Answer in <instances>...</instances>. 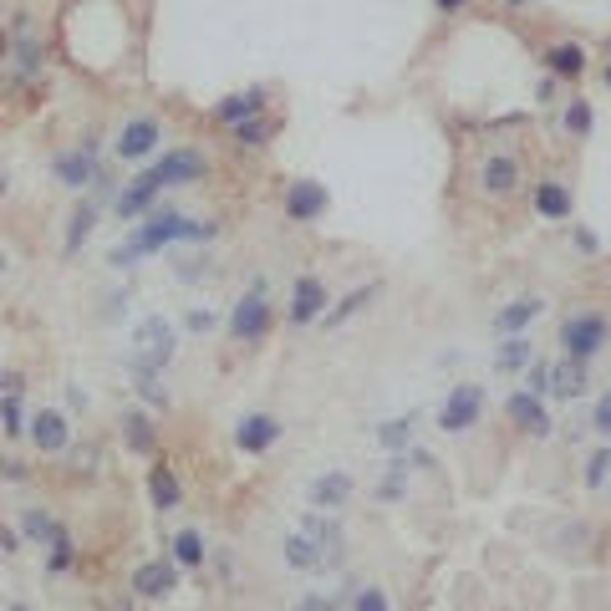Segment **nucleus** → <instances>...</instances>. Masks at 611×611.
I'll return each mask as SVG.
<instances>
[{
  "label": "nucleus",
  "instance_id": "obj_48",
  "mask_svg": "<svg viewBox=\"0 0 611 611\" xmlns=\"http://www.w3.org/2000/svg\"><path fill=\"white\" fill-rule=\"evenodd\" d=\"M174 275H179V281H199V275H209V260H179Z\"/></svg>",
  "mask_w": 611,
  "mask_h": 611
},
{
  "label": "nucleus",
  "instance_id": "obj_4",
  "mask_svg": "<svg viewBox=\"0 0 611 611\" xmlns=\"http://www.w3.org/2000/svg\"><path fill=\"white\" fill-rule=\"evenodd\" d=\"M179 357V327L164 312H149L133 327V352H128V373H164Z\"/></svg>",
  "mask_w": 611,
  "mask_h": 611
},
{
  "label": "nucleus",
  "instance_id": "obj_45",
  "mask_svg": "<svg viewBox=\"0 0 611 611\" xmlns=\"http://www.w3.org/2000/svg\"><path fill=\"white\" fill-rule=\"evenodd\" d=\"M0 398H26V373L21 367H0Z\"/></svg>",
  "mask_w": 611,
  "mask_h": 611
},
{
  "label": "nucleus",
  "instance_id": "obj_30",
  "mask_svg": "<svg viewBox=\"0 0 611 611\" xmlns=\"http://www.w3.org/2000/svg\"><path fill=\"white\" fill-rule=\"evenodd\" d=\"M530 357H536V342H530V331L525 337H500V346H494V373H525L530 367Z\"/></svg>",
  "mask_w": 611,
  "mask_h": 611
},
{
  "label": "nucleus",
  "instance_id": "obj_32",
  "mask_svg": "<svg viewBox=\"0 0 611 611\" xmlns=\"http://www.w3.org/2000/svg\"><path fill=\"white\" fill-rule=\"evenodd\" d=\"M377 291H383V285H357V291H346V296L337 301V306H327V316H321V321H327V331L346 327L352 316H362V312H367V306L377 301Z\"/></svg>",
  "mask_w": 611,
  "mask_h": 611
},
{
  "label": "nucleus",
  "instance_id": "obj_53",
  "mask_svg": "<svg viewBox=\"0 0 611 611\" xmlns=\"http://www.w3.org/2000/svg\"><path fill=\"white\" fill-rule=\"evenodd\" d=\"M11 195V174H5V168H0V199Z\"/></svg>",
  "mask_w": 611,
  "mask_h": 611
},
{
  "label": "nucleus",
  "instance_id": "obj_13",
  "mask_svg": "<svg viewBox=\"0 0 611 611\" xmlns=\"http://www.w3.org/2000/svg\"><path fill=\"white\" fill-rule=\"evenodd\" d=\"M26 438L36 444V454H46V459H57V454H67L72 448V418L61 413V408H36L26 423Z\"/></svg>",
  "mask_w": 611,
  "mask_h": 611
},
{
  "label": "nucleus",
  "instance_id": "obj_31",
  "mask_svg": "<svg viewBox=\"0 0 611 611\" xmlns=\"http://www.w3.org/2000/svg\"><path fill=\"white\" fill-rule=\"evenodd\" d=\"M122 444L133 448V454H143V459L158 448V428H153V418L143 413V408H128V413H122Z\"/></svg>",
  "mask_w": 611,
  "mask_h": 611
},
{
  "label": "nucleus",
  "instance_id": "obj_47",
  "mask_svg": "<svg viewBox=\"0 0 611 611\" xmlns=\"http://www.w3.org/2000/svg\"><path fill=\"white\" fill-rule=\"evenodd\" d=\"M571 239H576V250H581V255H597L601 250V239L591 235L586 224H571Z\"/></svg>",
  "mask_w": 611,
  "mask_h": 611
},
{
  "label": "nucleus",
  "instance_id": "obj_2",
  "mask_svg": "<svg viewBox=\"0 0 611 611\" xmlns=\"http://www.w3.org/2000/svg\"><path fill=\"white\" fill-rule=\"evenodd\" d=\"M209 179V158L199 149H168L164 158H153L143 174H138L128 189H122L118 199H113V209H118V220L122 224H133L143 220L158 199L168 195V189H184V184H199Z\"/></svg>",
  "mask_w": 611,
  "mask_h": 611
},
{
  "label": "nucleus",
  "instance_id": "obj_44",
  "mask_svg": "<svg viewBox=\"0 0 611 611\" xmlns=\"http://www.w3.org/2000/svg\"><path fill=\"white\" fill-rule=\"evenodd\" d=\"M586 428H591L597 438H607V444H611V392H601L597 403H591V423H586Z\"/></svg>",
  "mask_w": 611,
  "mask_h": 611
},
{
  "label": "nucleus",
  "instance_id": "obj_16",
  "mask_svg": "<svg viewBox=\"0 0 611 611\" xmlns=\"http://www.w3.org/2000/svg\"><path fill=\"white\" fill-rule=\"evenodd\" d=\"M179 576L184 571L168 561V555H158V561H138L133 566V597L138 601H164V597H174L179 591Z\"/></svg>",
  "mask_w": 611,
  "mask_h": 611
},
{
  "label": "nucleus",
  "instance_id": "obj_21",
  "mask_svg": "<svg viewBox=\"0 0 611 611\" xmlns=\"http://www.w3.org/2000/svg\"><path fill=\"white\" fill-rule=\"evenodd\" d=\"M266 103H270L266 87H245V92H230V97H220V103L209 107V118H214L224 133H230V128H239V122L260 118V113H266Z\"/></svg>",
  "mask_w": 611,
  "mask_h": 611
},
{
  "label": "nucleus",
  "instance_id": "obj_37",
  "mask_svg": "<svg viewBox=\"0 0 611 611\" xmlns=\"http://www.w3.org/2000/svg\"><path fill=\"white\" fill-rule=\"evenodd\" d=\"M561 122H566L571 138H591V133H597V113H591V103H586V97H571L566 113H561Z\"/></svg>",
  "mask_w": 611,
  "mask_h": 611
},
{
  "label": "nucleus",
  "instance_id": "obj_28",
  "mask_svg": "<svg viewBox=\"0 0 611 611\" xmlns=\"http://www.w3.org/2000/svg\"><path fill=\"white\" fill-rule=\"evenodd\" d=\"M377 448H388V454H403V448L418 444V413H398V418H383L373 428Z\"/></svg>",
  "mask_w": 611,
  "mask_h": 611
},
{
  "label": "nucleus",
  "instance_id": "obj_9",
  "mask_svg": "<svg viewBox=\"0 0 611 611\" xmlns=\"http://www.w3.org/2000/svg\"><path fill=\"white\" fill-rule=\"evenodd\" d=\"M158 149H164V122L153 118V113H138V118H128L118 133H113L118 164H149Z\"/></svg>",
  "mask_w": 611,
  "mask_h": 611
},
{
  "label": "nucleus",
  "instance_id": "obj_41",
  "mask_svg": "<svg viewBox=\"0 0 611 611\" xmlns=\"http://www.w3.org/2000/svg\"><path fill=\"white\" fill-rule=\"evenodd\" d=\"M373 494L383 500V505H403V500H408V474H392V469H388V474L377 479Z\"/></svg>",
  "mask_w": 611,
  "mask_h": 611
},
{
  "label": "nucleus",
  "instance_id": "obj_26",
  "mask_svg": "<svg viewBox=\"0 0 611 611\" xmlns=\"http://www.w3.org/2000/svg\"><path fill=\"white\" fill-rule=\"evenodd\" d=\"M586 388H591V377H586L581 362H551V388H545V398H561V403H576V398H586Z\"/></svg>",
  "mask_w": 611,
  "mask_h": 611
},
{
  "label": "nucleus",
  "instance_id": "obj_35",
  "mask_svg": "<svg viewBox=\"0 0 611 611\" xmlns=\"http://www.w3.org/2000/svg\"><path fill=\"white\" fill-rule=\"evenodd\" d=\"M230 138H235V149H266L270 138H275V118H270V113H260V118L230 128Z\"/></svg>",
  "mask_w": 611,
  "mask_h": 611
},
{
  "label": "nucleus",
  "instance_id": "obj_51",
  "mask_svg": "<svg viewBox=\"0 0 611 611\" xmlns=\"http://www.w3.org/2000/svg\"><path fill=\"white\" fill-rule=\"evenodd\" d=\"M433 11L438 15H463L469 11V0H433Z\"/></svg>",
  "mask_w": 611,
  "mask_h": 611
},
{
  "label": "nucleus",
  "instance_id": "obj_27",
  "mask_svg": "<svg viewBox=\"0 0 611 611\" xmlns=\"http://www.w3.org/2000/svg\"><path fill=\"white\" fill-rule=\"evenodd\" d=\"M281 555H285V566L301 571V576H321V571H327V561H321V551H316V540L301 536V530H291V536L281 540Z\"/></svg>",
  "mask_w": 611,
  "mask_h": 611
},
{
  "label": "nucleus",
  "instance_id": "obj_7",
  "mask_svg": "<svg viewBox=\"0 0 611 611\" xmlns=\"http://www.w3.org/2000/svg\"><path fill=\"white\" fill-rule=\"evenodd\" d=\"M270 327H275V306H270V296H266V281H255L250 291L230 306L224 331H230V342H239V346H260L270 337Z\"/></svg>",
  "mask_w": 611,
  "mask_h": 611
},
{
  "label": "nucleus",
  "instance_id": "obj_5",
  "mask_svg": "<svg viewBox=\"0 0 611 611\" xmlns=\"http://www.w3.org/2000/svg\"><path fill=\"white\" fill-rule=\"evenodd\" d=\"M0 51L11 61V82L15 87H26V82H42L46 72V42H42V26H36V15H11V31L0 36Z\"/></svg>",
  "mask_w": 611,
  "mask_h": 611
},
{
  "label": "nucleus",
  "instance_id": "obj_42",
  "mask_svg": "<svg viewBox=\"0 0 611 611\" xmlns=\"http://www.w3.org/2000/svg\"><path fill=\"white\" fill-rule=\"evenodd\" d=\"M525 392H536V398H545V388H551V362L545 357H530V367H525Z\"/></svg>",
  "mask_w": 611,
  "mask_h": 611
},
{
  "label": "nucleus",
  "instance_id": "obj_6",
  "mask_svg": "<svg viewBox=\"0 0 611 611\" xmlns=\"http://www.w3.org/2000/svg\"><path fill=\"white\" fill-rule=\"evenodd\" d=\"M51 179L72 195H92L97 184H107V168H103V149H97V133H87V143H72L51 158Z\"/></svg>",
  "mask_w": 611,
  "mask_h": 611
},
{
  "label": "nucleus",
  "instance_id": "obj_10",
  "mask_svg": "<svg viewBox=\"0 0 611 611\" xmlns=\"http://www.w3.org/2000/svg\"><path fill=\"white\" fill-rule=\"evenodd\" d=\"M474 184H479V195L484 199H515L520 195V184H525V168L515 153H484L474 168Z\"/></svg>",
  "mask_w": 611,
  "mask_h": 611
},
{
  "label": "nucleus",
  "instance_id": "obj_8",
  "mask_svg": "<svg viewBox=\"0 0 611 611\" xmlns=\"http://www.w3.org/2000/svg\"><path fill=\"white\" fill-rule=\"evenodd\" d=\"M484 408H490V392L479 388V383H454L448 398L438 403V413H433V423L444 433H469V428H479Z\"/></svg>",
  "mask_w": 611,
  "mask_h": 611
},
{
  "label": "nucleus",
  "instance_id": "obj_40",
  "mask_svg": "<svg viewBox=\"0 0 611 611\" xmlns=\"http://www.w3.org/2000/svg\"><path fill=\"white\" fill-rule=\"evenodd\" d=\"M346 611H392V601L383 586H357V591L346 597Z\"/></svg>",
  "mask_w": 611,
  "mask_h": 611
},
{
  "label": "nucleus",
  "instance_id": "obj_22",
  "mask_svg": "<svg viewBox=\"0 0 611 611\" xmlns=\"http://www.w3.org/2000/svg\"><path fill=\"white\" fill-rule=\"evenodd\" d=\"M352 494H357L352 474H346V469H327V474H316L312 484H306V505H312V509H327V515H337V509H342Z\"/></svg>",
  "mask_w": 611,
  "mask_h": 611
},
{
  "label": "nucleus",
  "instance_id": "obj_49",
  "mask_svg": "<svg viewBox=\"0 0 611 611\" xmlns=\"http://www.w3.org/2000/svg\"><path fill=\"white\" fill-rule=\"evenodd\" d=\"M21 545H26V540H21V530H15V525H0V551L21 555Z\"/></svg>",
  "mask_w": 611,
  "mask_h": 611
},
{
  "label": "nucleus",
  "instance_id": "obj_43",
  "mask_svg": "<svg viewBox=\"0 0 611 611\" xmlns=\"http://www.w3.org/2000/svg\"><path fill=\"white\" fill-rule=\"evenodd\" d=\"M352 591H357V586H346V591H337V597H316V591H312V597H301L291 611H342Z\"/></svg>",
  "mask_w": 611,
  "mask_h": 611
},
{
  "label": "nucleus",
  "instance_id": "obj_39",
  "mask_svg": "<svg viewBox=\"0 0 611 611\" xmlns=\"http://www.w3.org/2000/svg\"><path fill=\"white\" fill-rule=\"evenodd\" d=\"M224 316L214 312V306H189L184 312V331H195V337H209V331H220Z\"/></svg>",
  "mask_w": 611,
  "mask_h": 611
},
{
  "label": "nucleus",
  "instance_id": "obj_55",
  "mask_svg": "<svg viewBox=\"0 0 611 611\" xmlns=\"http://www.w3.org/2000/svg\"><path fill=\"white\" fill-rule=\"evenodd\" d=\"M5 611H31V607H26V601H11V607H5Z\"/></svg>",
  "mask_w": 611,
  "mask_h": 611
},
{
  "label": "nucleus",
  "instance_id": "obj_3",
  "mask_svg": "<svg viewBox=\"0 0 611 611\" xmlns=\"http://www.w3.org/2000/svg\"><path fill=\"white\" fill-rule=\"evenodd\" d=\"M555 342H561V357L566 362H581V367H591V362L601 357L611 346V321L607 312H591V306H581V312L561 316V327H555Z\"/></svg>",
  "mask_w": 611,
  "mask_h": 611
},
{
  "label": "nucleus",
  "instance_id": "obj_34",
  "mask_svg": "<svg viewBox=\"0 0 611 611\" xmlns=\"http://www.w3.org/2000/svg\"><path fill=\"white\" fill-rule=\"evenodd\" d=\"M133 392H138V403L153 408V413H168L174 408V398L164 388V373H133Z\"/></svg>",
  "mask_w": 611,
  "mask_h": 611
},
{
  "label": "nucleus",
  "instance_id": "obj_15",
  "mask_svg": "<svg viewBox=\"0 0 611 611\" xmlns=\"http://www.w3.org/2000/svg\"><path fill=\"white\" fill-rule=\"evenodd\" d=\"M285 438V423L275 413H245L235 423V448L245 454V459H260V454H270V448Z\"/></svg>",
  "mask_w": 611,
  "mask_h": 611
},
{
  "label": "nucleus",
  "instance_id": "obj_24",
  "mask_svg": "<svg viewBox=\"0 0 611 611\" xmlns=\"http://www.w3.org/2000/svg\"><path fill=\"white\" fill-rule=\"evenodd\" d=\"M15 530H21V540L26 545H36V551H46L51 540L67 530V525L51 515V509H42V505H26V509H15Z\"/></svg>",
  "mask_w": 611,
  "mask_h": 611
},
{
  "label": "nucleus",
  "instance_id": "obj_23",
  "mask_svg": "<svg viewBox=\"0 0 611 611\" xmlns=\"http://www.w3.org/2000/svg\"><path fill=\"white\" fill-rule=\"evenodd\" d=\"M540 61H545V77H555V82H581L586 77V46L581 42H551L540 51Z\"/></svg>",
  "mask_w": 611,
  "mask_h": 611
},
{
  "label": "nucleus",
  "instance_id": "obj_54",
  "mask_svg": "<svg viewBox=\"0 0 611 611\" xmlns=\"http://www.w3.org/2000/svg\"><path fill=\"white\" fill-rule=\"evenodd\" d=\"M525 5H536V0H509V11H525Z\"/></svg>",
  "mask_w": 611,
  "mask_h": 611
},
{
  "label": "nucleus",
  "instance_id": "obj_12",
  "mask_svg": "<svg viewBox=\"0 0 611 611\" xmlns=\"http://www.w3.org/2000/svg\"><path fill=\"white\" fill-rule=\"evenodd\" d=\"M327 306H331L327 281L306 270V275H296V281H291V301H285V321H291V327H316V321L327 316Z\"/></svg>",
  "mask_w": 611,
  "mask_h": 611
},
{
  "label": "nucleus",
  "instance_id": "obj_57",
  "mask_svg": "<svg viewBox=\"0 0 611 611\" xmlns=\"http://www.w3.org/2000/svg\"><path fill=\"white\" fill-rule=\"evenodd\" d=\"M607 490H611V479H607Z\"/></svg>",
  "mask_w": 611,
  "mask_h": 611
},
{
  "label": "nucleus",
  "instance_id": "obj_29",
  "mask_svg": "<svg viewBox=\"0 0 611 611\" xmlns=\"http://www.w3.org/2000/svg\"><path fill=\"white\" fill-rule=\"evenodd\" d=\"M168 561L179 571H204V561H209V545H204V536H199L195 525H184L179 536L168 540Z\"/></svg>",
  "mask_w": 611,
  "mask_h": 611
},
{
  "label": "nucleus",
  "instance_id": "obj_33",
  "mask_svg": "<svg viewBox=\"0 0 611 611\" xmlns=\"http://www.w3.org/2000/svg\"><path fill=\"white\" fill-rule=\"evenodd\" d=\"M77 561H82V551H77L72 530H61V536L46 545V576H72Z\"/></svg>",
  "mask_w": 611,
  "mask_h": 611
},
{
  "label": "nucleus",
  "instance_id": "obj_14",
  "mask_svg": "<svg viewBox=\"0 0 611 611\" xmlns=\"http://www.w3.org/2000/svg\"><path fill=\"white\" fill-rule=\"evenodd\" d=\"M505 418H509V428H520L525 438H551L555 433V418L545 408V398H536V392H525V388H515L505 398Z\"/></svg>",
  "mask_w": 611,
  "mask_h": 611
},
{
  "label": "nucleus",
  "instance_id": "obj_38",
  "mask_svg": "<svg viewBox=\"0 0 611 611\" xmlns=\"http://www.w3.org/2000/svg\"><path fill=\"white\" fill-rule=\"evenodd\" d=\"M607 479H611V444H601L591 459H586V474H581V484L586 490H607Z\"/></svg>",
  "mask_w": 611,
  "mask_h": 611
},
{
  "label": "nucleus",
  "instance_id": "obj_46",
  "mask_svg": "<svg viewBox=\"0 0 611 611\" xmlns=\"http://www.w3.org/2000/svg\"><path fill=\"white\" fill-rule=\"evenodd\" d=\"M31 469L21 459H0V484H26Z\"/></svg>",
  "mask_w": 611,
  "mask_h": 611
},
{
  "label": "nucleus",
  "instance_id": "obj_19",
  "mask_svg": "<svg viewBox=\"0 0 611 611\" xmlns=\"http://www.w3.org/2000/svg\"><path fill=\"white\" fill-rule=\"evenodd\" d=\"M107 189H113V184H97V189H92V195L82 199V204H77L72 214H67V239H61V255H67V260H72V255L92 239V230H97V214H103Z\"/></svg>",
  "mask_w": 611,
  "mask_h": 611
},
{
  "label": "nucleus",
  "instance_id": "obj_17",
  "mask_svg": "<svg viewBox=\"0 0 611 611\" xmlns=\"http://www.w3.org/2000/svg\"><path fill=\"white\" fill-rule=\"evenodd\" d=\"M327 204H331L327 184H316V179H291L285 184L281 209H285V220L291 224H316L321 214H327Z\"/></svg>",
  "mask_w": 611,
  "mask_h": 611
},
{
  "label": "nucleus",
  "instance_id": "obj_11",
  "mask_svg": "<svg viewBox=\"0 0 611 611\" xmlns=\"http://www.w3.org/2000/svg\"><path fill=\"white\" fill-rule=\"evenodd\" d=\"M296 530L316 540V551H321L327 571H342L346 566V530H342V520H337V515H327V509H306Z\"/></svg>",
  "mask_w": 611,
  "mask_h": 611
},
{
  "label": "nucleus",
  "instance_id": "obj_52",
  "mask_svg": "<svg viewBox=\"0 0 611 611\" xmlns=\"http://www.w3.org/2000/svg\"><path fill=\"white\" fill-rule=\"evenodd\" d=\"M5 275H11V250L0 245V281H5Z\"/></svg>",
  "mask_w": 611,
  "mask_h": 611
},
{
  "label": "nucleus",
  "instance_id": "obj_1",
  "mask_svg": "<svg viewBox=\"0 0 611 611\" xmlns=\"http://www.w3.org/2000/svg\"><path fill=\"white\" fill-rule=\"evenodd\" d=\"M220 235V220H195V214H184L174 204H153L143 220H133L128 239H118L113 250H107V266L113 270H133L138 260H149V255H164L174 245H209V239Z\"/></svg>",
  "mask_w": 611,
  "mask_h": 611
},
{
  "label": "nucleus",
  "instance_id": "obj_50",
  "mask_svg": "<svg viewBox=\"0 0 611 611\" xmlns=\"http://www.w3.org/2000/svg\"><path fill=\"white\" fill-rule=\"evenodd\" d=\"M87 403H92V398L72 383V388H67V413H87Z\"/></svg>",
  "mask_w": 611,
  "mask_h": 611
},
{
  "label": "nucleus",
  "instance_id": "obj_20",
  "mask_svg": "<svg viewBox=\"0 0 611 611\" xmlns=\"http://www.w3.org/2000/svg\"><path fill=\"white\" fill-rule=\"evenodd\" d=\"M540 316H545V296H515V301H505L500 312H494V321H490V331L494 337H525V331L536 327Z\"/></svg>",
  "mask_w": 611,
  "mask_h": 611
},
{
  "label": "nucleus",
  "instance_id": "obj_36",
  "mask_svg": "<svg viewBox=\"0 0 611 611\" xmlns=\"http://www.w3.org/2000/svg\"><path fill=\"white\" fill-rule=\"evenodd\" d=\"M26 423H31V413H26V398H0V438H26Z\"/></svg>",
  "mask_w": 611,
  "mask_h": 611
},
{
  "label": "nucleus",
  "instance_id": "obj_18",
  "mask_svg": "<svg viewBox=\"0 0 611 611\" xmlns=\"http://www.w3.org/2000/svg\"><path fill=\"white\" fill-rule=\"evenodd\" d=\"M530 209H536L545 224H566L571 214H576V195H571V184H566V179L545 174V179L530 184Z\"/></svg>",
  "mask_w": 611,
  "mask_h": 611
},
{
  "label": "nucleus",
  "instance_id": "obj_25",
  "mask_svg": "<svg viewBox=\"0 0 611 611\" xmlns=\"http://www.w3.org/2000/svg\"><path fill=\"white\" fill-rule=\"evenodd\" d=\"M149 500H153L158 515H174V509L184 505V484H179V474L168 469V459H158L149 469Z\"/></svg>",
  "mask_w": 611,
  "mask_h": 611
},
{
  "label": "nucleus",
  "instance_id": "obj_56",
  "mask_svg": "<svg viewBox=\"0 0 611 611\" xmlns=\"http://www.w3.org/2000/svg\"><path fill=\"white\" fill-rule=\"evenodd\" d=\"M601 82H607V87H611V61H607V72H601Z\"/></svg>",
  "mask_w": 611,
  "mask_h": 611
}]
</instances>
